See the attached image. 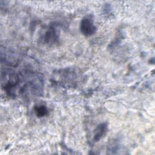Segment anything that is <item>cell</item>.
Wrapping results in <instances>:
<instances>
[{
	"instance_id": "obj_1",
	"label": "cell",
	"mask_w": 155,
	"mask_h": 155,
	"mask_svg": "<svg viewBox=\"0 0 155 155\" xmlns=\"http://www.w3.org/2000/svg\"><path fill=\"white\" fill-rule=\"evenodd\" d=\"M80 29L81 33L86 36H90L96 33L97 28L91 15H87L82 19Z\"/></svg>"
},
{
	"instance_id": "obj_4",
	"label": "cell",
	"mask_w": 155,
	"mask_h": 155,
	"mask_svg": "<svg viewBox=\"0 0 155 155\" xmlns=\"http://www.w3.org/2000/svg\"><path fill=\"white\" fill-rule=\"evenodd\" d=\"M35 112L38 117H42L48 114V109L44 105H39L35 107Z\"/></svg>"
},
{
	"instance_id": "obj_3",
	"label": "cell",
	"mask_w": 155,
	"mask_h": 155,
	"mask_svg": "<svg viewBox=\"0 0 155 155\" xmlns=\"http://www.w3.org/2000/svg\"><path fill=\"white\" fill-rule=\"evenodd\" d=\"M108 130L107 124L106 122L101 123L94 130L93 140L94 142L99 141L107 133Z\"/></svg>"
},
{
	"instance_id": "obj_2",
	"label": "cell",
	"mask_w": 155,
	"mask_h": 155,
	"mask_svg": "<svg viewBox=\"0 0 155 155\" xmlns=\"http://www.w3.org/2000/svg\"><path fill=\"white\" fill-rule=\"evenodd\" d=\"M44 44L48 45H54L58 44L59 41V34L56 27L51 25L45 31L41 38Z\"/></svg>"
}]
</instances>
